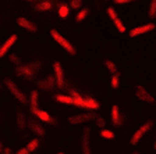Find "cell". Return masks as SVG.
I'll list each match as a JSON object with an SVG mask.
<instances>
[{"label": "cell", "instance_id": "obj_1", "mask_svg": "<svg viewBox=\"0 0 156 154\" xmlns=\"http://www.w3.org/2000/svg\"><path fill=\"white\" fill-rule=\"evenodd\" d=\"M70 94H71L73 99H74V106H77V107L89 108V110H98L101 107V104H99L95 99H92V97H84L73 89L70 90Z\"/></svg>", "mask_w": 156, "mask_h": 154}, {"label": "cell", "instance_id": "obj_2", "mask_svg": "<svg viewBox=\"0 0 156 154\" xmlns=\"http://www.w3.org/2000/svg\"><path fill=\"white\" fill-rule=\"evenodd\" d=\"M39 70H41V61L35 60V61H32V63H28V64L17 67L16 74L18 75V77H24V78L31 79V78H34L36 74H38Z\"/></svg>", "mask_w": 156, "mask_h": 154}, {"label": "cell", "instance_id": "obj_3", "mask_svg": "<svg viewBox=\"0 0 156 154\" xmlns=\"http://www.w3.org/2000/svg\"><path fill=\"white\" fill-rule=\"evenodd\" d=\"M50 35H52V38L56 40V43H58V45L62 46V47L66 51H67L68 54H71V56L75 54V47L70 42H68L67 39H66L64 36L62 35V33L58 32V31H56V29H52V31H50Z\"/></svg>", "mask_w": 156, "mask_h": 154}, {"label": "cell", "instance_id": "obj_4", "mask_svg": "<svg viewBox=\"0 0 156 154\" xmlns=\"http://www.w3.org/2000/svg\"><path fill=\"white\" fill-rule=\"evenodd\" d=\"M152 126H153V121H151V119H148L144 125H141L140 128L134 132L133 138H131V140H130L131 145H133V146L138 145V143H140V140L144 138V135H145V133H148V132L152 129Z\"/></svg>", "mask_w": 156, "mask_h": 154}, {"label": "cell", "instance_id": "obj_5", "mask_svg": "<svg viewBox=\"0 0 156 154\" xmlns=\"http://www.w3.org/2000/svg\"><path fill=\"white\" fill-rule=\"evenodd\" d=\"M4 84H6L7 89L11 92V94H13V96L16 97L18 101H21L23 104H27V103H28V100H27V96L23 93V92H21V90L18 89V86L14 84L13 80H11V79H6V80H4Z\"/></svg>", "mask_w": 156, "mask_h": 154}, {"label": "cell", "instance_id": "obj_6", "mask_svg": "<svg viewBox=\"0 0 156 154\" xmlns=\"http://www.w3.org/2000/svg\"><path fill=\"white\" fill-rule=\"evenodd\" d=\"M95 119V114H91V112H85V114H75V115L70 117L68 118V122L71 125H80V124H85V122H89Z\"/></svg>", "mask_w": 156, "mask_h": 154}, {"label": "cell", "instance_id": "obj_7", "mask_svg": "<svg viewBox=\"0 0 156 154\" xmlns=\"http://www.w3.org/2000/svg\"><path fill=\"white\" fill-rule=\"evenodd\" d=\"M155 28H156L155 24L149 22V24H145V25H141V26H136V28H133L130 32H128V35H130L131 38H135V36H140V35H144V33L151 32V31H153Z\"/></svg>", "mask_w": 156, "mask_h": 154}, {"label": "cell", "instance_id": "obj_8", "mask_svg": "<svg viewBox=\"0 0 156 154\" xmlns=\"http://www.w3.org/2000/svg\"><path fill=\"white\" fill-rule=\"evenodd\" d=\"M53 70H55V78H56V86L57 87H64V72H63L62 64L56 61L53 63Z\"/></svg>", "mask_w": 156, "mask_h": 154}, {"label": "cell", "instance_id": "obj_9", "mask_svg": "<svg viewBox=\"0 0 156 154\" xmlns=\"http://www.w3.org/2000/svg\"><path fill=\"white\" fill-rule=\"evenodd\" d=\"M31 111H32V114L34 115H36L41 121H43V122H49V124H57V121H55V119L50 117V114H49L48 111H45V110H41V108H38V107H32L31 108Z\"/></svg>", "mask_w": 156, "mask_h": 154}, {"label": "cell", "instance_id": "obj_10", "mask_svg": "<svg viewBox=\"0 0 156 154\" xmlns=\"http://www.w3.org/2000/svg\"><path fill=\"white\" fill-rule=\"evenodd\" d=\"M135 96L141 100V101H145V103H149V104H153L155 103V97L146 92V89L144 86H136V92H135Z\"/></svg>", "mask_w": 156, "mask_h": 154}, {"label": "cell", "instance_id": "obj_11", "mask_svg": "<svg viewBox=\"0 0 156 154\" xmlns=\"http://www.w3.org/2000/svg\"><path fill=\"white\" fill-rule=\"evenodd\" d=\"M17 24H18L20 28H24V29H27V31H29V32H36V31H38L36 24L32 22V21H29L25 17H18V18H17Z\"/></svg>", "mask_w": 156, "mask_h": 154}, {"label": "cell", "instance_id": "obj_12", "mask_svg": "<svg viewBox=\"0 0 156 154\" xmlns=\"http://www.w3.org/2000/svg\"><path fill=\"white\" fill-rule=\"evenodd\" d=\"M17 39H18V36H17L16 33H13V35L10 36V38L7 39L3 45L0 46V57H4V56L7 54V51H9L10 49L14 46V43L17 42Z\"/></svg>", "mask_w": 156, "mask_h": 154}, {"label": "cell", "instance_id": "obj_13", "mask_svg": "<svg viewBox=\"0 0 156 154\" xmlns=\"http://www.w3.org/2000/svg\"><path fill=\"white\" fill-rule=\"evenodd\" d=\"M123 115L120 114V108L117 106L112 107V122L114 126H121L123 125Z\"/></svg>", "mask_w": 156, "mask_h": 154}, {"label": "cell", "instance_id": "obj_14", "mask_svg": "<svg viewBox=\"0 0 156 154\" xmlns=\"http://www.w3.org/2000/svg\"><path fill=\"white\" fill-rule=\"evenodd\" d=\"M55 85H56V78L52 77V75H49L46 79H42L38 82V86L41 87V89H45V90H52Z\"/></svg>", "mask_w": 156, "mask_h": 154}, {"label": "cell", "instance_id": "obj_15", "mask_svg": "<svg viewBox=\"0 0 156 154\" xmlns=\"http://www.w3.org/2000/svg\"><path fill=\"white\" fill-rule=\"evenodd\" d=\"M82 154H91V146H89V128L84 129V136H82Z\"/></svg>", "mask_w": 156, "mask_h": 154}, {"label": "cell", "instance_id": "obj_16", "mask_svg": "<svg viewBox=\"0 0 156 154\" xmlns=\"http://www.w3.org/2000/svg\"><path fill=\"white\" fill-rule=\"evenodd\" d=\"M52 0H43V2H39L35 4V9L38 11H49V10H52Z\"/></svg>", "mask_w": 156, "mask_h": 154}, {"label": "cell", "instance_id": "obj_17", "mask_svg": "<svg viewBox=\"0 0 156 154\" xmlns=\"http://www.w3.org/2000/svg\"><path fill=\"white\" fill-rule=\"evenodd\" d=\"M29 128H31V131L34 132V133H36L38 136H42L45 135V129H43V126L39 124V122H35V121H31L29 122Z\"/></svg>", "mask_w": 156, "mask_h": 154}, {"label": "cell", "instance_id": "obj_18", "mask_svg": "<svg viewBox=\"0 0 156 154\" xmlns=\"http://www.w3.org/2000/svg\"><path fill=\"white\" fill-rule=\"evenodd\" d=\"M56 100L58 103H62V104H67V106H73L74 104V99H73L71 94L70 96H67V94H57Z\"/></svg>", "mask_w": 156, "mask_h": 154}, {"label": "cell", "instance_id": "obj_19", "mask_svg": "<svg viewBox=\"0 0 156 154\" xmlns=\"http://www.w3.org/2000/svg\"><path fill=\"white\" fill-rule=\"evenodd\" d=\"M57 14L60 18H67L70 15V7L67 4H60L58 6V10H57Z\"/></svg>", "mask_w": 156, "mask_h": 154}, {"label": "cell", "instance_id": "obj_20", "mask_svg": "<svg viewBox=\"0 0 156 154\" xmlns=\"http://www.w3.org/2000/svg\"><path fill=\"white\" fill-rule=\"evenodd\" d=\"M148 15H149L151 19L156 18V0H151L149 9H148Z\"/></svg>", "mask_w": 156, "mask_h": 154}, {"label": "cell", "instance_id": "obj_21", "mask_svg": "<svg viewBox=\"0 0 156 154\" xmlns=\"http://www.w3.org/2000/svg\"><path fill=\"white\" fill-rule=\"evenodd\" d=\"M88 14H89V10H88V9H81L80 11H78L77 15H75V21H77V22H81V21H84V19L87 18Z\"/></svg>", "mask_w": 156, "mask_h": 154}, {"label": "cell", "instance_id": "obj_22", "mask_svg": "<svg viewBox=\"0 0 156 154\" xmlns=\"http://www.w3.org/2000/svg\"><path fill=\"white\" fill-rule=\"evenodd\" d=\"M113 24H114V26H116V29H117V31H119V32H120V33H124V32H126V31H127V29H126V26H124V24H123V21H121V19L119 18V17L113 19Z\"/></svg>", "mask_w": 156, "mask_h": 154}, {"label": "cell", "instance_id": "obj_23", "mask_svg": "<svg viewBox=\"0 0 156 154\" xmlns=\"http://www.w3.org/2000/svg\"><path fill=\"white\" fill-rule=\"evenodd\" d=\"M38 99H39V93H38V90H32V92H31V108H32V107H38Z\"/></svg>", "mask_w": 156, "mask_h": 154}, {"label": "cell", "instance_id": "obj_24", "mask_svg": "<svg viewBox=\"0 0 156 154\" xmlns=\"http://www.w3.org/2000/svg\"><path fill=\"white\" fill-rule=\"evenodd\" d=\"M105 65H106V68L109 70L110 74H116L117 72V67H116V64H114L112 60H106L105 61Z\"/></svg>", "mask_w": 156, "mask_h": 154}, {"label": "cell", "instance_id": "obj_25", "mask_svg": "<svg viewBox=\"0 0 156 154\" xmlns=\"http://www.w3.org/2000/svg\"><path fill=\"white\" fill-rule=\"evenodd\" d=\"M119 84H120V77H119V74H112V80H110V85L113 89H117L119 87Z\"/></svg>", "mask_w": 156, "mask_h": 154}, {"label": "cell", "instance_id": "obj_26", "mask_svg": "<svg viewBox=\"0 0 156 154\" xmlns=\"http://www.w3.org/2000/svg\"><path fill=\"white\" fill-rule=\"evenodd\" d=\"M38 147H39V140L38 139H32V140L27 145V149L29 150V153H31V151H35Z\"/></svg>", "mask_w": 156, "mask_h": 154}, {"label": "cell", "instance_id": "obj_27", "mask_svg": "<svg viewBox=\"0 0 156 154\" xmlns=\"http://www.w3.org/2000/svg\"><path fill=\"white\" fill-rule=\"evenodd\" d=\"M17 124H18L20 129L25 128V117L23 115V112H18V114H17Z\"/></svg>", "mask_w": 156, "mask_h": 154}, {"label": "cell", "instance_id": "obj_28", "mask_svg": "<svg viewBox=\"0 0 156 154\" xmlns=\"http://www.w3.org/2000/svg\"><path fill=\"white\" fill-rule=\"evenodd\" d=\"M101 136H102L103 139H114V132L109 131V129L102 128V131H101Z\"/></svg>", "mask_w": 156, "mask_h": 154}, {"label": "cell", "instance_id": "obj_29", "mask_svg": "<svg viewBox=\"0 0 156 154\" xmlns=\"http://www.w3.org/2000/svg\"><path fill=\"white\" fill-rule=\"evenodd\" d=\"M106 11H107V15H109V18H110L112 21H113L114 18H117V17H119V15H117V11L114 10V7H112V6H110V7H107Z\"/></svg>", "mask_w": 156, "mask_h": 154}, {"label": "cell", "instance_id": "obj_30", "mask_svg": "<svg viewBox=\"0 0 156 154\" xmlns=\"http://www.w3.org/2000/svg\"><path fill=\"white\" fill-rule=\"evenodd\" d=\"M70 7H71V9H75V10L81 9L82 7V0H70Z\"/></svg>", "mask_w": 156, "mask_h": 154}, {"label": "cell", "instance_id": "obj_31", "mask_svg": "<svg viewBox=\"0 0 156 154\" xmlns=\"http://www.w3.org/2000/svg\"><path fill=\"white\" fill-rule=\"evenodd\" d=\"M96 125L99 126V128H105V125H106V121H105L102 117H99V118H96Z\"/></svg>", "mask_w": 156, "mask_h": 154}, {"label": "cell", "instance_id": "obj_32", "mask_svg": "<svg viewBox=\"0 0 156 154\" xmlns=\"http://www.w3.org/2000/svg\"><path fill=\"white\" fill-rule=\"evenodd\" d=\"M135 0H113V3L116 4H128V3H133Z\"/></svg>", "mask_w": 156, "mask_h": 154}, {"label": "cell", "instance_id": "obj_33", "mask_svg": "<svg viewBox=\"0 0 156 154\" xmlns=\"http://www.w3.org/2000/svg\"><path fill=\"white\" fill-rule=\"evenodd\" d=\"M10 61H13L14 64H20V58L16 54H10Z\"/></svg>", "mask_w": 156, "mask_h": 154}, {"label": "cell", "instance_id": "obj_34", "mask_svg": "<svg viewBox=\"0 0 156 154\" xmlns=\"http://www.w3.org/2000/svg\"><path fill=\"white\" fill-rule=\"evenodd\" d=\"M16 154H29V150L27 147H23V149H20Z\"/></svg>", "mask_w": 156, "mask_h": 154}, {"label": "cell", "instance_id": "obj_35", "mask_svg": "<svg viewBox=\"0 0 156 154\" xmlns=\"http://www.w3.org/2000/svg\"><path fill=\"white\" fill-rule=\"evenodd\" d=\"M2 154H11V150L9 147H6V149H3V153Z\"/></svg>", "mask_w": 156, "mask_h": 154}, {"label": "cell", "instance_id": "obj_36", "mask_svg": "<svg viewBox=\"0 0 156 154\" xmlns=\"http://www.w3.org/2000/svg\"><path fill=\"white\" fill-rule=\"evenodd\" d=\"M3 153V145H2V143H0V154Z\"/></svg>", "mask_w": 156, "mask_h": 154}, {"label": "cell", "instance_id": "obj_37", "mask_svg": "<svg viewBox=\"0 0 156 154\" xmlns=\"http://www.w3.org/2000/svg\"><path fill=\"white\" fill-rule=\"evenodd\" d=\"M131 154H140V153H138V151H134V153H131Z\"/></svg>", "mask_w": 156, "mask_h": 154}, {"label": "cell", "instance_id": "obj_38", "mask_svg": "<svg viewBox=\"0 0 156 154\" xmlns=\"http://www.w3.org/2000/svg\"><path fill=\"white\" fill-rule=\"evenodd\" d=\"M27 2H35V0H27Z\"/></svg>", "mask_w": 156, "mask_h": 154}, {"label": "cell", "instance_id": "obj_39", "mask_svg": "<svg viewBox=\"0 0 156 154\" xmlns=\"http://www.w3.org/2000/svg\"><path fill=\"white\" fill-rule=\"evenodd\" d=\"M57 154H64V153H63V151H60V153H57Z\"/></svg>", "mask_w": 156, "mask_h": 154}, {"label": "cell", "instance_id": "obj_40", "mask_svg": "<svg viewBox=\"0 0 156 154\" xmlns=\"http://www.w3.org/2000/svg\"><path fill=\"white\" fill-rule=\"evenodd\" d=\"M155 149H156V142H155Z\"/></svg>", "mask_w": 156, "mask_h": 154}]
</instances>
